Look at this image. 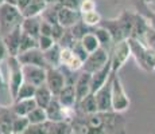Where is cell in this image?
I'll return each mask as SVG.
<instances>
[{
  "mask_svg": "<svg viewBox=\"0 0 155 134\" xmlns=\"http://www.w3.org/2000/svg\"><path fill=\"white\" fill-rule=\"evenodd\" d=\"M18 59L22 64H34V66H41L47 68V62L46 58H45V52L39 47H35V48L27 50L25 52H20L18 54Z\"/></svg>",
  "mask_w": 155,
  "mask_h": 134,
  "instance_id": "9c48e42d",
  "label": "cell"
},
{
  "mask_svg": "<svg viewBox=\"0 0 155 134\" xmlns=\"http://www.w3.org/2000/svg\"><path fill=\"white\" fill-rule=\"evenodd\" d=\"M37 101L35 98H27V99H19V101H14L12 109L18 115H26L27 117L28 113L31 110H34L37 107Z\"/></svg>",
  "mask_w": 155,
  "mask_h": 134,
  "instance_id": "603a6c76",
  "label": "cell"
},
{
  "mask_svg": "<svg viewBox=\"0 0 155 134\" xmlns=\"http://www.w3.org/2000/svg\"><path fill=\"white\" fill-rule=\"evenodd\" d=\"M7 3H10V4H14V5H18V2L19 0H5Z\"/></svg>",
  "mask_w": 155,
  "mask_h": 134,
  "instance_id": "7dc6e473",
  "label": "cell"
},
{
  "mask_svg": "<svg viewBox=\"0 0 155 134\" xmlns=\"http://www.w3.org/2000/svg\"><path fill=\"white\" fill-rule=\"evenodd\" d=\"M30 120L26 115H16L12 125V134H23L27 132L30 126Z\"/></svg>",
  "mask_w": 155,
  "mask_h": 134,
  "instance_id": "1f68e13d",
  "label": "cell"
},
{
  "mask_svg": "<svg viewBox=\"0 0 155 134\" xmlns=\"http://www.w3.org/2000/svg\"><path fill=\"white\" fill-rule=\"evenodd\" d=\"M8 56V51H7V47H5L4 39H3V35L0 34V63L3 61H5Z\"/></svg>",
  "mask_w": 155,
  "mask_h": 134,
  "instance_id": "b9f144b4",
  "label": "cell"
},
{
  "mask_svg": "<svg viewBox=\"0 0 155 134\" xmlns=\"http://www.w3.org/2000/svg\"><path fill=\"white\" fill-rule=\"evenodd\" d=\"M111 68H112L111 67V58H109V61L107 62L105 66L101 67L100 70L94 71V73H92V93H96L101 86H104L109 79L113 78Z\"/></svg>",
  "mask_w": 155,
  "mask_h": 134,
  "instance_id": "4fadbf2b",
  "label": "cell"
},
{
  "mask_svg": "<svg viewBox=\"0 0 155 134\" xmlns=\"http://www.w3.org/2000/svg\"><path fill=\"white\" fill-rule=\"evenodd\" d=\"M92 28L93 27H91V26H88V24H85L82 20H80L78 23H76L73 27H70V32L73 34V36L76 38L77 40H81L82 39V36H84L85 34H88L89 31H92Z\"/></svg>",
  "mask_w": 155,
  "mask_h": 134,
  "instance_id": "836d02e7",
  "label": "cell"
},
{
  "mask_svg": "<svg viewBox=\"0 0 155 134\" xmlns=\"http://www.w3.org/2000/svg\"><path fill=\"white\" fill-rule=\"evenodd\" d=\"M81 20V11L73 10L66 5H61L59 8V15H58V22L61 23L65 28H70L76 23Z\"/></svg>",
  "mask_w": 155,
  "mask_h": 134,
  "instance_id": "9a60e30c",
  "label": "cell"
},
{
  "mask_svg": "<svg viewBox=\"0 0 155 134\" xmlns=\"http://www.w3.org/2000/svg\"><path fill=\"white\" fill-rule=\"evenodd\" d=\"M41 23H42V17L41 16H30V17H25L22 22V32L31 35L34 38H39L41 35Z\"/></svg>",
  "mask_w": 155,
  "mask_h": 134,
  "instance_id": "d6986e66",
  "label": "cell"
},
{
  "mask_svg": "<svg viewBox=\"0 0 155 134\" xmlns=\"http://www.w3.org/2000/svg\"><path fill=\"white\" fill-rule=\"evenodd\" d=\"M38 47V39L31 35L26 34V32H22V38H20V46H19V54L25 52L27 50L35 48Z\"/></svg>",
  "mask_w": 155,
  "mask_h": 134,
  "instance_id": "d6a6232c",
  "label": "cell"
},
{
  "mask_svg": "<svg viewBox=\"0 0 155 134\" xmlns=\"http://www.w3.org/2000/svg\"><path fill=\"white\" fill-rule=\"evenodd\" d=\"M62 4H59V3H50V4L46 5V8L42 11V14H41V17H42L43 20H46V22L51 23V24H54V23H59L58 22V15H59V8H61Z\"/></svg>",
  "mask_w": 155,
  "mask_h": 134,
  "instance_id": "484cf974",
  "label": "cell"
},
{
  "mask_svg": "<svg viewBox=\"0 0 155 134\" xmlns=\"http://www.w3.org/2000/svg\"><path fill=\"white\" fill-rule=\"evenodd\" d=\"M61 48L59 43L57 42L53 47H50L49 50H46L45 52V58H46L47 66L49 67H59L61 66Z\"/></svg>",
  "mask_w": 155,
  "mask_h": 134,
  "instance_id": "cb8c5ba5",
  "label": "cell"
},
{
  "mask_svg": "<svg viewBox=\"0 0 155 134\" xmlns=\"http://www.w3.org/2000/svg\"><path fill=\"white\" fill-rule=\"evenodd\" d=\"M92 31H93L94 34H96V36L99 38L101 47H104V48H107V50H109V51H111V48L113 46V39H112L111 32H109L105 27H103L100 24L99 26H94L93 28H92Z\"/></svg>",
  "mask_w": 155,
  "mask_h": 134,
  "instance_id": "d4e9b609",
  "label": "cell"
},
{
  "mask_svg": "<svg viewBox=\"0 0 155 134\" xmlns=\"http://www.w3.org/2000/svg\"><path fill=\"white\" fill-rule=\"evenodd\" d=\"M47 3L46 0H31V3L22 10V14L25 17H30V16H41L42 11L46 8Z\"/></svg>",
  "mask_w": 155,
  "mask_h": 134,
  "instance_id": "4316f807",
  "label": "cell"
},
{
  "mask_svg": "<svg viewBox=\"0 0 155 134\" xmlns=\"http://www.w3.org/2000/svg\"><path fill=\"white\" fill-rule=\"evenodd\" d=\"M112 80L111 78L104 86H101L99 90L94 93L99 106V111H113L112 109Z\"/></svg>",
  "mask_w": 155,
  "mask_h": 134,
  "instance_id": "30bf717a",
  "label": "cell"
},
{
  "mask_svg": "<svg viewBox=\"0 0 155 134\" xmlns=\"http://www.w3.org/2000/svg\"><path fill=\"white\" fill-rule=\"evenodd\" d=\"M150 28V23H148L147 17L143 16L142 14L135 12V20H134V27H132V34L131 38H135V39L143 40L147 30Z\"/></svg>",
  "mask_w": 155,
  "mask_h": 134,
  "instance_id": "ffe728a7",
  "label": "cell"
},
{
  "mask_svg": "<svg viewBox=\"0 0 155 134\" xmlns=\"http://www.w3.org/2000/svg\"><path fill=\"white\" fill-rule=\"evenodd\" d=\"M27 118L30 120V123H43V122L49 121L46 109L41 107V106H37L34 110H31V111L28 113Z\"/></svg>",
  "mask_w": 155,
  "mask_h": 134,
  "instance_id": "f546056e",
  "label": "cell"
},
{
  "mask_svg": "<svg viewBox=\"0 0 155 134\" xmlns=\"http://www.w3.org/2000/svg\"><path fill=\"white\" fill-rule=\"evenodd\" d=\"M131 47V56H134L136 64L147 73L155 71V50L147 47L142 40L135 38H128Z\"/></svg>",
  "mask_w": 155,
  "mask_h": 134,
  "instance_id": "7a4b0ae2",
  "label": "cell"
},
{
  "mask_svg": "<svg viewBox=\"0 0 155 134\" xmlns=\"http://www.w3.org/2000/svg\"><path fill=\"white\" fill-rule=\"evenodd\" d=\"M131 3H132V5L135 7L136 12L142 14L143 16H146V15L151 11L150 5L147 4V2H146V0H131Z\"/></svg>",
  "mask_w": 155,
  "mask_h": 134,
  "instance_id": "8d00e7d4",
  "label": "cell"
},
{
  "mask_svg": "<svg viewBox=\"0 0 155 134\" xmlns=\"http://www.w3.org/2000/svg\"><path fill=\"white\" fill-rule=\"evenodd\" d=\"M134 20H135V12L124 10L120 14V16L115 19H101L100 26L105 27L111 32L113 43H117V42L127 40L128 38H131Z\"/></svg>",
  "mask_w": 155,
  "mask_h": 134,
  "instance_id": "6da1fadb",
  "label": "cell"
},
{
  "mask_svg": "<svg viewBox=\"0 0 155 134\" xmlns=\"http://www.w3.org/2000/svg\"><path fill=\"white\" fill-rule=\"evenodd\" d=\"M111 73L112 76L117 75L121 67L127 63L128 58L131 56V47L128 40H121L117 43H113L111 48Z\"/></svg>",
  "mask_w": 155,
  "mask_h": 134,
  "instance_id": "5b68a950",
  "label": "cell"
},
{
  "mask_svg": "<svg viewBox=\"0 0 155 134\" xmlns=\"http://www.w3.org/2000/svg\"><path fill=\"white\" fill-rule=\"evenodd\" d=\"M142 42L147 47L155 50V28H153V27L150 26V28L147 30V32H146V35H144V38H143Z\"/></svg>",
  "mask_w": 155,
  "mask_h": 134,
  "instance_id": "f35d334b",
  "label": "cell"
},
{
  "mask_svg": "<svg viewBox=\"0 0 155 134\" xmlns=\"http://www.w3.org/2000/svg\"><path fill=\"white\" fill-rule=\"evenodd\" d=\"M46 85L49 86V89L53 91V94L58 95L59 91L64 89V86L66 85L65 80V75L62 73V70L59 67H47V75H46Z\"/></svg>",
  "mask_w": 155,
  "mask_h": 134,
  "instance_id": "8fae6325",
  "label": "cell"
},
{
  "mask_svg": "<svg viewBox=\"0 0 155 134\" xmlns=\"http://www.w3.org/2000/svg\"><path fill=\"white\" fill-rule=\"evenodd\" d=\"M35 91H37V86L31 85L28 82H23L22 86H20L19 91H18L16 97H15L14 101H19V99H27V98H34Z\"/></svg>",
  "mask_w": 155,
  "mask_h": 134,
  "instance_id": "4dcf8cb0",
  "label": "cell"
},
{
  "mask_svg": "<svg viewBox=\"0 0 155 134\" xmlns=\"http://www.w3.org/2000/svg\"><path fill=\"white\" fill-rule=\"evenodd\" d=\"M82 2H84V0H64V4L62 5H66V7H69V8L80 11V7H81Z\"/></svg>",
  "mask_w": 155,
  "mask_h": 134,
  "instance_id": "7bdbcfd3",
  "label": "cell"
},
{
  "mask_svg": "<svg viewBox=\"0 0 155 134\" xmlns=\"http://www.w3.org/2000/svg\"><path fill=\"white\" fill-rule=\"evenodd\" d=\"M58 101L66 107H76L77 105V94L74 85H65L64 89L57 95Z\"/></svg>",
  "mask_w": 155,
  "mask_h": 134,
  "instance_id": "44dd1931",
  "label": "cell"
},
{
  "mask_svg": "<svg viewBox=\"0 0 155 134\" xmlns=\"http://www.w3.org/2000/svg\"><path fill=\"white\" fill-rule=\"evenodd\" d=\"M84 62L78 55L70 48V47H62L61 48V66H65L71 70H82Z\"/></svg>",
  "mask_w": 155,
  "mask_h": 134,
  "instance_id": "5bb4252c",
  "label": "cell"
},
{
  "mask_svg": "<svg viewBox=\"0 0 155 134\" xmlns=\"http://www.w3.org/2000/svg\"><path fill=\"white\" fill-rule=\"evenodd\" d=\"M76 110L80 114H94L99 111V106H97V101H96V95L94 93H89L86 97H84L81 101H78L76 105Z\"/></svg>",
  "mask_w": 155,
  "mask_h": 134,
  "instance_id": "ac0fdd59",
  "label": "cell"
},
{
  "mask_svg": "<svg viewBox=\"0 0 155 134\" xmlns=\"http://www.w3.org/2000/svg\"><path fill=\"white\" fill-rule=\"evenodd\" d=\"M81 43H82V46L85 47V50L89 54L96 51L97 48H100L101 47L99 38L96 36V34H94L93 31H89L88 34H85L84 36H82V39H81Z\"/></svg>",
  "mask_w": 155,
  "mask_h": 134,
  "instance_id": "83f0119b",
  "label": "cell"
},
{
  "mask_svg": "<svg viewBox=\"0 0 155 134\" xmlns=\"http://www.w3.org/2000/svg\"><path fill=\"white\" fill-rule=\"evenodd\" d=\"M146 17H147V20H148V23H150V26L153 27V28H155V11L151 10L150 12L146 15Z\"/></svg>",
  "mask_w": 155,
  "mask_h": 134,
  "instance_id": "ee69618b",
  "label": "cell"
},
{
  "mask_svg": "<svg viewBox=\"0 0 155 134\" xmlns=\"http://www.w3.org/2000/svg\"><path fill=\"white\" fill-rule=\"evenodd\" d=\"M96 10V3L93 0H84L80 7V11L81 12H88V11H94Z\"/></svg>",
  "mask_w": 155,
  "mask_h": 134,
  "instance_id": "60d3db41",
  "label": "cell"
},
{
  "mask_svg": "<svg viewBox=\"0 0 155 134\" xmlns=\"http://www.w3.org/2000/svg\"><path fill=\"white\" fill-rule=\"evenodd\" d=\"M130 107V98L124 90V86L119 75L113 76L112 80V109L116 113H124Z\"/></svg>",
  "mask_w": 155,
  "mask_h": 134,
  "instance_id": "8992f818",
  "label": "cell"
},
{
  "mask_svg": "<svg viewBox=\"0 0 155 134\" xmlns=\"http://www.w3.org/2000/svg\"><path fill=\"white\" fill-rule=\"evenodd\" d=\"M53 97H54V94H53V91L49 89V86L46 85V83H43V85L38 86L37 87V91H35V101H37V105L41 106V107H45L46 109L47 106H49V103L51 102Z\"/></svg>",
  "mask_w": 155,
  "mask_h": 134,
  "instance_id": "7402d4cb",
  "label": "cell"
},
{
  "mask_svg": "<svg viewBox=\"0 0 155 134\" xmlns=\"http://www.w3.org/2000/svg\"><path fill=\"white\" fill-rule=\"evenodd\" d=\"M111 58V52L109 50L104 48V47H100L96 51L91 52L88 55V58L84 61V64H82V70L88 71V73H94V71L100 70L101 67H104L107 64V62Z\"/></svg>",
  "mask_w": 155,
  "mask_h": 134,
  "instance_id": "52a82bcc",
  "label": "cell"
},
{
  "mask_svg": "<svg viewBox=\"0 0 155 134\" xmlns=\"http://www.w3.org/2000/svg\"><path fill=\"white\" fill-rule=\"evenodd\" d=\"M30 3H31V0H19V2H18V7L20 8V11H22L27 7Z\"/></svg>",
  "mask_w": 155,
  "mask_h": 134,
  "instance_id": "f6af8a7d",
  "label": "cell"
},
{
  "mask_svg": "<svg viewBox=\"0 0 155 134\" xmlns=\"http://www.w3.org/2000/svg\"><path fill=\"white\" fill-rule=\"evenodd\" d=\"M70 48L73 50V51H74V52L77 54V55L80 56V58H81V61H82V62H84L85 59L88 58V55H89V52L86 51V50H85V47L82 46L81 40H76V42H74V43H73V46L70 47Z\"/></svg>",
  "mask_w": 155,
  "mask_h": 134,
  "instance_id": "74e56055",
  "label": "cell"
},
{
  "mask_svg": "<svg viewBox=\"0 0 155 134\" xmlns=\"http://www.w3.org/2000/svg\"><path fill=\"white\" fill-rule=\"evenodd\" d=\"M68 134V133H73V126L71 122L69 121H58V122H53L50 121V133L49 134Z\"/></svg>",
  "mask_w": 155,
  "mask_h": 134,
  "instance_id": "f1b7e54d",
  "label": "cell"
},
{
  "mask_svg": "<svg viewBox=\"0 0 155 134\" xmlns=\"http://www.w3.org/2000/svg\"><path fill=\"white\" fill-rule=\"evenodd\" d=\"M3 3H5V0H0V5H2Z\"/></svg>",
  "mask_w": 155,
  "mask_h": 134,
  "instance_id": "681fc988",
  "label": "cell"
},
{
  "mask_svg": "<svg viewBox=\"0 0 155 134\" xmlns=\"http://www.w3.org/2000/svg\"><path fill=\"white\" fill-rule=\"evenodd\" d=\"M16 115L18 114L14 111L12 106L11 107L0 106V133L12 134V125Z\"/></svg>",
  "mask_w": 155,
  "mask_h": 134,
  "instance_id": "2e32d148",
  "label": "cell"
},
{
  "mask_svg": "<svg viewBox=\"0 0 155 134\" xmlns=\"http://www.w3.org/2000/svg\"><path fill=\"white\" fill-rule=\"evenodd\" d=\"M147 2V4L150 5V4H155V0H146Z\"/></svg>",
  "mask_w": 155,
  "mask_h": 134,
  "instance_id": "c3c4849f",
  "label": "cell"
},
{
  "mask_svg": "<svg viewBox=\"0 0 155 134\" xmlns=\"http://www.w3.org/2000/svg\"><path fill=\"white\" fill-rule=\"evenodd\" d=\"M23 19L25 16L18 5L10 4L7 2L3 3L0 5V34L4 36L8 32L20 27Z\"/></svg>",
  "mask_w": 155,
  "mask_h": 134,
  "instance_id": "3957f363",
  "label": "cell"
},
{
  "mask_svg": "<svg viewBox=\"0 0 155 134\" xmlns=\"http://www.w3.org/2000/svg\"><path fill=\"white\" fill-rule=\"evenodd\" d=\"M20 38H22V28L18 27L14 31L8 32L7 35L3 36L5 43V47H7L8 55H14L16 56L19 54V46H20Z\"/></svg>",
  "mask_w": 155,
  "mask_h": 134,
  "instance_id": "e0dca14e",
  "label": "cell"
},
{
  "mask_svg": "<svg viewBox=\"0 0 155 134\" xmlns=\"http://www.w3.org/2000/svg\"><path fill=\"white\" fill-rule=\"evenodd\" d=\"M4 87V78H3V74L2 71H0V89Z\"/></svg>",
  "mask_w": 155,
  "mask_h": 134,
  "instance_id": "bcb514c9",
  "label": "cell"
},
{
  "mask_svg": "<svg viewBox=\"0 0 155 134\" xmlns=\"http://www.w3.org/2000/svg\"><path fill=\"white\" fill-rule=\"evenodd\" d=\"M74 87H76L77 102H78L89 93H92V74L81 70V73L78 74V78L74 83Z\"/></svg>",
  "mask_w": 155,
  "mask_h": 134,
  "instance_id": "7c38bea8",
  "label": "cell"
},
{
  "mask_svg": "<svg viewBox=\"0 0 155 134\" xmlns=\"http://www.w3.org/2000/svg\"><path fill=\"white\" fill-rule=\"evenodd\" d=\"M55 43H57V40L53 36H49V35H42L41 34L39 38H38V47H39L42 51L49 50L50 47H53Z\"/></svg>",
  "mask_w": 155,
  "mask_h": 134,
  "instance_id": "d590c367",
  "label": "cell"
},
{
  "mask_svg": "<svg viewBox=\"0 0 155 134\" xmlns=\"http://www.w3.org/2000/svg\"><path fill=\"white\" fill-rule=\"evenodd\" d=\"M23 66V75L25 80L34 86H41L46 83V75L47 68L41 66H34V64H22Z\"/></svg>",
  "mask_w": 155,
  "mask_h": 134,
  "instance_id": "ba28073f",
  "label": "cell"
},
{
  "mask_svg": "<svg viewBox=\"0 0 155 134\" xmlns=\"http://www.w3.org/2000/svg\"><path fill=\"white\" fill-rule=\"evenodd\" d=\"M81 20L85 23V24L94 27V26H99L101 22V16L100 14L97 12L96 10L94 11H88V12H81Z\"/></svg>",
  "mask_w": 155,
  "mask_h": 134,
  "instance_id": "e575fe53",
  "label": "cell"
},
{
  "mask_svg": "<svg viewBox=\"0 0 155 134\" xmlns=\"http://www.w3.org/2000/svg\"><path fill=\"white\" fill-rule=\"evenodd\" d=\"M5 62H7V70H8V91H10L11 98L15 99L20 86L25 82L23 66L19 62L18 56L14 55H8Z\"/></svg>",
  "mask_w": 155,
  "mask_h": 134,
  "instance_id": "277c9868",
  "label": "cell"
},
{
  "mask_svg": "<svg viewBox=\"0 0 155 134\" xmlns=\"http://www.w3.org/2000/svg\"><path fill=\"white\" fill-rule=\"evenodd\" d=\"M41 34L42 35H49V36H53V24L46 20L42 19V23H41Z\"/></svg>",
  "mask_w": 155,
  "mask_h": 134,
  "instance_id": "ab89813d",
  "label": "cell"
}]
</instances>
